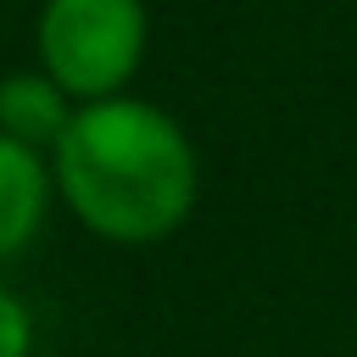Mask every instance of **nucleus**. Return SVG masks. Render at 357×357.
Instances as JSON below:
<instances>
[{"label":"nucleus","instance_id":"3","mask_svg":"<svg viewBox=\"0 0 357 357\" xmlns=\"http://www.w3.org/2000/svg\"><path fill=\"white\" fill-rule=\"evenodd\" d=\"M50 201H56L50 151H39V145L0 128V262L17 257L45 229Z\"/></svg>","mask_w":357,"mask_h":357},{"label":"nucleus","instance_id":"4","mask_svg":"<svg viewBox=\"0 0 357 357\" xmlns=\"http://www.w3.org/2000/svg\"><path fill=\"white\" fill-rule=\"evenodd\" d=\"M73 106L78 100L45 67H17V73L0 78V128L17 134V139H28V145H39V151H50L61 139Z\"/></svg>","mask_w":357,"mask_h":357},{"label":"nucleus","instance_id":"5","mask_svg":"<svg viewBox=\"0 0 357 357\" xmlns=\"http://www.w3.org/2000/svg\"><path fill=\"white\" fill-rule=\"evenodd\" d=\"M28 351H33V312L22 307V296L0 284V357H28Z\"/></svg>","mask_w":357,"mask_h":357},{"label":"nucleus","instance_id":"2","mask_svg":"<svg viewBox=\"0 0 357 357\" xmlns=\"http://www.w3.org/2000/svg\"><path fill=\"white\" fill-rule=\"evenodd\" d=\"M151 11L145 0H45L33 22L39 67L73 100L123 95L145 61Z\"/></svg>","mask_w":357,"mask_h":357},{"label":"nucleus","instance_id":"1","mask_svg":"<svg viewBox=\"0 0 357 357\" xmlns=\"http://www.w3.org/2000/svg\"><path fill=\"white\" fill-rule=\"evenodd\" d=\"M50 173L67 212L112 245L167 240L201 195V156L184 123L128 89L73 106L50 145Z\"/></svg>","mask_w":357,"mask_h":357}]
</instances>
